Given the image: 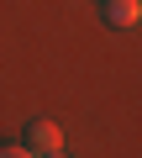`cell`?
<instances>
[{
    "instance_id": "cell-1",
    "label": "cell",
    "mask_w": 142,
    "mask_h": 158,
    "mask_svg": "<svg viewBox=\"0 0 142 158\" xmlns=\"http://www.w3.org/2000/svg\"><path fill=\"white\" fill-rule=\"evenodd\" d=\"M26 148L42 153V158L58 153V148H63V127H58V121H32V127H26Z\"/></svg>"
},
{
    "instance_id": "cell-2",
    "label": "cell",
    "mask_w": 142,
    "mask_h": 158,
    "mask_svg": "<svg viewBox=\"0 0 142 158\" xmlns=\"http://www.w3.org/2000/svg\"><path fill=\"white\" fill-rule=\"evenodd\" d=\"M105 21L111 27H137L142 21V0H105Z\"/></svg>"
},
{
    "instance_id": "cell-3",
    "label": "cell",
    "mask_w": 142,
    "mask_h": 158,
    "mask_svg": "<svg viewBox=\"0 0 142 158\" xmlns=\"http://www.w3.org/2000/svg\"><path fill=\"white\" fill-rule=\"evenodd\" d=\"M0 158H37L32 148H0Z\"/></svg>"
},
{
    "instance_id": "cell-4",
    "label": "cell",
    "mask_w": 142,
    "mask_h": 158,
    "mask_svg": "<svg viewBox=\"0 0 142 158\" xmlns=\"http://www.w3.org/2000/svg\"><path fill=\"white\" fill-rule=\"evenodd\" d=\"M47 158H58V153H47Z\"/></svg>"
}]
</instances>
